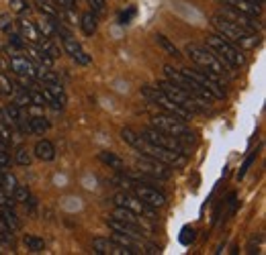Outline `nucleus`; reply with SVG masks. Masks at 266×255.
<instances>
[{
  "label": "nucleus",
  "instance_id": "obj_37",
  "mask_svg": "<svg viewBox=\"0 0 266 255\" xmlns=\"http://www.w3.org/2000/svg\"><path fill=\"white\" fill-rule=\"evenodd\" d=\"M0 141H3V143H11L13 141V131L9 129V126L3 122V120H0Z\"/></svg>",
  "mask_w": 266,
  "mask_h": 255
},
{
  "label": "nucleus",
  "instance_id": "obj_17",
  "mask_svg": "<svg viewBox=\"0 0 266 255\" xmlns=\"http://www.w3.org/2000/svg\"><path fill=\"white\" fill-rule=\"evenodd\" d=\"M107 227L113 231V233H121V235H127V237H133V239H141L143 237V229L133 225V222H127V220H121L117 216H109L107 218Z\"/></svg>",
  "mask_w": 266,
  "mask_h": 255
},
{
  "label": "nucleus",
  "instance_id": "obj_29",
  "mask_svg": "<svg viewBox=\"0 0 266 255\" xmlns=\"http://www.w3.org/2000/svg\"><path fill=\"white\" fill-rule=\"evenodd\" d=\"M31 53L35 55V59L41 63V66H45V68H51L53 63H55V57H51L47 51H43L39 45H31Z\"/></svg>",
  "mask_w": 266,
  "mask_h": 255
},
{
  "label": "nucleus",
  "instance_id": "obj_42",
  "mask_svg": "<svg viewBox=\"0 0 266 255\" xmlns=\"http://www.w3.org/2000/svg\"><path fill=\"white\" fill-rule=\"evenodd\" d=\"M0 233H3V235H7V237H13V231L7 227V222L3 220V216H0Z\"/></svg>",
  "mask_w": 266,
  "mask_h": 255
},
{
  "label": "nucleus",
  "instance_id": "obj_25",
  "mask_svg": "<svg viewBox=\"0 0 266 255\" xmlns=\"http://www.w3.org/2000/svg\"><path fill=\"white\" fill-rule=\"evenodd\" d=\"M23 245L27 247V251H31V253H41L45 249V241L37 235H25L23 237Z\"/></svg>",
  "mask_w": 266,
  "mask_h": 255
},
{
  "label": "nucleus",
  "instance_id": "obj_39",
  "mask_svg": "<svg viewBox=\"0 0 266 255\" xmlns=\"http://www.w3.org/2000/svg\"><path fill=\"white\" fill-rule=\"evenodd\" d=\"M11 166V155H9V151L7 149H0V168H9Z\"/></svg>",
  "mask_w": 266,
  "mask_h": 255
},
{
  "label": "nucleus",
  "instance_id": "obj_12",
  "mask_svg": "<svg viewBox=\"0 0 266 255\" xmlns=\"http://www.w3.org/2000/svg\"><path fill=\"white\" fill-rule=\"evenodd\" d=\"M135 170L141 172V174H147L156 180H170L172 178V168L158 162V159H152V157H145V155H139L135 159Z\"/></svg>",
  "mask_w": 266,
  "mask_h": 255
},
{
  "label": "nucleus",
  "instance_id": "obj_5",
  "mask_svg": "<svg viewBox=\"0 0 266 255\" xmlns=\"http://www.w3.org/2000/svg\"><path fill=\"white\" fill-rule=\"evenodd\" d=\"M158 88L166 94V96H168L172 102H176L181 108H185V110L191 112V114H195V112H205L207 108H209V102H205V100L193 96L191 92H187V90H183L181 86L172 84L170 80H166V82H158Z\"/></svg>",
  "mask_w": 266,
  "mask_h": 255
},
{
  "label": "nucleus",
  "instance_id": "obj_31",
  "mask_svg": "<svg viewBox=\"0 0 266 255\" xmlns=\"http://www.w3.org/2000/svg\"><path fill=\"white\" fill-rule=\"evenodd\" d=\"M11 196L15 198V202H23V204H27V200H29V196H31V192H29V188H27V186L17 184L15 190L11 192Z\"/></svg>",
  "mask_w": 266,
  "mask_h": 255
},
{
  "label": "nucleus",
  "instance_id": "obj_41",
  "mask_svg": "<svg viewBox=\"0 0 266 255\" xmlns=\"http://www.w3.org/2000/svg\"><path fill=\"white\" fill-rule=\"evenodd\" d=\"M133 15H135V9H129V11H127V13H123V15H121V17H119V23H121V25H125V23H129V21H131V17H133Z\"/></svg>",
  "mask_w": 266,
  "mask_h": 255
},
{
  "label": "nucleus",
  "instance_id": "obj_40",
  "mask_svg": "<svg viewBox=\"0 0 266 255\" xmlns=\"http://www.w3.org/2000/svg\"><path fill=\"white\" fill-rule=\"evenodd\" d=\"M55 5L60 9H66V11H74L76 9V0H55Z\"/></svg>",
  "mask_w": 266,
  "mask_h": 255
},
{
  "label": "nucleus",
  "instance_id": "obj_34",
  "mask_svg": "<svg viewBox=\"0 0 266 255\" xmlns=\"http://www.w3.org/2000/svg\"><path fill=\"white\" fill-rule=\"evenodd\" d=\"M31 159H33V155H31V151H29L27 147H19V149H17L15 162H17L19 166H29V164H31Z\"/></svg>",
  "mask_w": 266,
  "mask_h": 255
},
{
  "label": "nucleus",
  "instance_id": "obj_32",
  "mask_svg": "<svg viewBox=\"0 0 266 255\" xmlns=\"http://www.w3.org/2000/svg\"><path fill=\"white\" fill-rule=\"evenodd\" d=\"M19 182H17V178H15V174H9V172H3V180H0V188L5 190V192H13L15 190V186H17Z\"/></svg>",
  "mask_w": 266,
  "mask_h": 255
},
{
  "label": "nucleus",
  "instance_id": "obj_1",
  "mask_svg": "<svg viewBox=\"0 0 266 255\" xmlns=\"http://www.w3.org/2000/svg\"><path fill=\"white\" fill-rule=\"evenodd\" d=\"M121 137H123L125 143H129L133 149H137L139 155L158 159V162H162L170 168H183L187 164V153H179V151H172V149H166V147H160V145L145 141L137 131L131 129V126L121 129Z\"/></svg>",
  "mask_w": 266,
  "mask_h": 255
},
{
  "label": "nucleus",
  "instance_id": "obj_7",
  "mask_svg": "<svg viewBox=\"0 0 266 255\" xmlns=\"http://www.w3.org/2000/svg\"><path fill=\"white\" fill-rule=\"evenodd\" d=\"M141 94H143V98L150 102V104H156L158 110L168 112V114H174V116H179L183 120H189L191 118V112H187L185 108H181L176 102H172L158 86H143L141 88Z\"/></svg>",
  "mask_w": 266,
  "mask_h": 255
},
{
  "label": "nucleus",
  "instance_id": "obj_10",
  "mask_svg": "<svg viewBox=\"0 0 266 255\" xmlns=\"http://www.w3.org/2000/svg\"><path fill=\"white\" fill-rule=\"evenodd\" d=\"M181 72H183L185 76L193 78V80H195V82H197L203 90L209 92L215 100H223V98H225V92H223V88H221V84L217 82V78H215V76L207 74V72H203V70H191V68H183Z\"/></svg>",
  "mask_w": 266,
  "mask_h": 255
},
{
  "label": "nucleus",
  "instance_id": "obj_26",
  "mask_svg": "<svg viewBox=\"0 0 266 255\" xmlns=\"http://www.w3.org/2000/svg\"><path fill=\"white\" fill-rule=\"evenodd\" d=\"M0 216H3V220L7 222V227H9L13 233H17V231L21 229V220L17 218V214L13 212V208H5V206H0Z\"/></svg>",
  "mask_w": 266,
  "mask_h": 255
},
{
  "label": "nucleus",
  "instance_id": "obj_6",
  "mask_svg": "<svg viewBox=\"0 0 266 255\" xmlns=\"http://www.w3.org/2000/svg\"><path fill=\"white\" fill-rule=\"evenodd\" d=\"M207 47H209L221 59V63L225 68L235 70V68L244 66V55H242L240 47L229 43L225 37H221V35H207Z\"/></svg>",
  "mask_w": 266,
  "mask_h": 255
},
{
  "label": "nucleus",
  "instance_id": "obj_21",
  "mask_svg": "<svg viewBox=\"0 0 266 255\" xmlns=\"http://www.w3.org/2000/svg\"><path fill=\"white\" fill-rule=\"evenodd\" d=\"M33 153H35V157H37V159H41V162H51V159L55 157V147H53V143H51V141L41 139V141H37V143H35Z\"/></svg>",
  "mask_w": 266,
  "mask_h": 255
},
{
  "label": "nucleus",
  "instance_id": "obj_13",
  "mask_svg": "<svg viewBox=\"0 0 266 255\" xmlns=\"http://www.w3.org/2000/svg\"><path fill=\"white\" fill-rule=\"evenodd\" d=\"M113 204L119 208H127L131 212H135L137 216H154V208L147 206L145 202H141L133 192H117L113 196Z\"/></svg>",
  "mask_w": 266,
  "mask_h": 255
},
{
  "label": "nucleus",
  "instance_id": "obj_3",
  "mask_svg": "<svg viewBox=\"0 0 266 255\" xmlns=\"http://www.w3.org/2000/svg\"><path fill=\"white\" fill-rule=\"evenodd\" d=\"M187 57H191V61L195 63V66L199 68V70H203V72H207V74H211V76H215V78H221V76H225L227 74V70L229 68H225L223 63H221V59L209 49V47H203V45H187Z\"/></svg>",
  "mask_w": 266,
  "mask_h": 255
},
{
  "label": "nucleus",
  "instance_id": "obj_22",
  "mask_svg": "<svg viewBox=\"0 0 266 255\" xmlns=\"http://www.w3.org/2000/svg\"><path fill=\"white\" fill-rule=\"evenodd\" d=\"M35 25H37L39 35H43L45 39H53L57 35V21L51 19V17H47V15H43V19L39 23H35Z\"/></svg>",
  "mask_w": 266,
  "mask_h": 255
},
{
  "label": "nucleus",
  "instance_id": "obj_14",
  "mask_svg": "<svg viewBox=\"0 0 266 255\" xmlns=\"http://www.w3.org/2000/svg\"><path fill=\"white\" fill-rule=\"evenodd\" d=\"M139 135L145 141L154 143V145H160V147H166V149H172V151L185 153V145L179 139L172 137V135H168V133H164V131H160V129H156V126H145V129H141Z\"/></svg>",
  "mask_w": 266,
  "mask_h": 255
},
{
  "label": "nucleus",
  "instance_id": "obj_35",
  "mask_svg": "<svg viewBox=\"0 0 266 255\" xmlns=\"http://www.w3.org/2000/svg\"><path fill=\"white\" fill-rule=\"evenodd\" d=\"M9 7L15 15H25V13H29V9H31L29 0H9Z\"/></svg>",
  "mask_w": 266,
  "mask_h": 255
},
{
  "label": "nucleus",
  "instance_id": "obj_44",
  "mask_svg": "<svg viewBox=\"0 0 266 255\" xmlns=\"http://www.w3.org/2000/svg\"><path fill=\"white\" fill-rule=\"evenodd\" d=\"M13 237H7V235H3V233H0V245H5V243H9Z\"/></svg>",
  "mask_w": 266,
  "mask_h": 255
},
{
  "label": "nucleus",
  "instance_id": "obj_19",
  "mask_svg": "<svg viewBox=\"0 0 266 255\" xmlns=\"http://www.w3.org/2000/svg\"><path fill=\"white\" fill-rule=\"evenodd\" d=\"M219 3L225 5V7H231L235 11H240V13H246L250 17H256V19L262 13V7H258L256 3H252V0H219Z\"/></svg>",
  "mask_w": 266,
  "mask_h": 255
},
{
  "label": "nucleus",
  "instance_id": "obj_15",
  "mask_svg": "<svg viewBox=\"0 0 266 255\" xmlns=\"http://www.w3.org/2000/svg\"><path fill=\"white\" fill-rule=\"evenodd\" d=\"M9 70L23 80H37V63L27 55H13L9 59Z\"/></svg>",
  "mask_w": 266,
  "mask_h": 255
},
{
  "label": "nucleus",
  "instance_id": "obj_27",
  "mask_svg": "<svg viewBox=\"0 0 266 255\" xmlns=\"http://www.w3.org/2000/svg\"><path fill=\"white\" fill-rule=\"evenodd\" d=\"M37 7H39V11L43 13V15H47V17H51V19H57L62 15V9L57 7L53 0H37Z\"/></svg>",
  "mask_w": 266,
  "mask_h": 255
},
{
  "label": "nucleus",
  "instance_id": "obj_18",
  "mask_svg": "<svg viewBox=\"0 0 266 255\" xmlns=\"http://www.w3.org/2000/svg\"><path fill=\"white\" fill-rule=\"evenodd\" d=\"M221 15H223V17H227L229 21H233V23H238V25H242V27L250 29V31L260 29V25L256 23V17H250V15H246V13H240V11H235V9H231V7H225V5H223Z\"/></svg>",
  "mask_w": 266,
  "mask_h": 255
},
{
  "label": "nucleus",
  "instance_id": "obj_24",
  "mask_svg": "<svg viewBox=\"0 0 266 255\" xmlns=\"http://www.w3.org/2000/svg\"><path fill=\"white\" fill-rule=\"evenodd\" d=\"M80 27H82V33L86 37L95 35V31H97V15L95 13H84L82 19H80Z\"/></svg>",
  "mask_w": 266,
  "mask_h": 255
},
{
  "label": "nucleus",
  "instance_id": "obj_11",
  "mask_svg": "<svg viewBox=\"0 0 266 255\" xmlns=\"http://www.w3.org/2000/svg\"><path fill=\"white\" fill-rule=\"evenodd\" d=\"M57 35H62V47H64V51L76 61V63H80V66H88L91 63V55L86 53V49L82 47V43L76 39V37H72L66 29H62L60 25H57Z\"/></svg>",
  "mask_w": 266,
  "mask_h": 255
},
{
  "label": "nucleus",
  "instance_id": "obj_23",
  "mask_svg": "<svg viewBox=\"0 0 266 255\" xmlns=\"http://www.w3.org/2000/svg\"><path fill=\"white\" fill-rule=\"evenodd\" d=\"M99 159L105 166H109L111 170H117V172H123V168H125V162L117 153H113V151H101Z\"/></svg>",
  "mask_w": 266,
  "mask_h": 255
},
{
  "label": "nucleus",
  "instance_id": "obj_30",
  "mask_svg": "<svg viewBox=\"0 0 266 255\" xmlns=\"http://www.w3.org/2000/svg\"><path fill=\"white\" fill-rule=\"evenodd\" d=\"M15 90H17V84L9 76L0 74V94H3V96H13Z\"/></svg>",
  "mask_w": 266,
  "mask_h": 255
},
{
  "label": "nucleus",
  "instance_id": "obj_4",
  "mask_svg": "<svg viewBox=\"0 0 266 255\" xmlns=\"http://www.w3.org/2000/svg\"><path fill=\"white\" fill-rule=\"evenodd\" d=\"M152 126H156V129L176 137L183 145H189V143H195V135L189 131V126L185 124L183 118L174 116V114H168V112H162L158 110L156 114H152Z\"/></svg>",
  "mask_w": 266,
  "mask_h": 255
},
{
  "label": "nucleus",
  "instance_id": "obj_36",
  "mask_svg": "<svg viewBox=\"0 0 266 255\" xmlns=\"http://www.w3.org/2000/svg\"><path fill=\"white\" fill-rule=\"evenodd\" d=\"M29 100H31V106H39V108L47 106V102H45V98H43L41 90H29Z\"/></svg>",
  "mask_w": 266,
  "mask_h": 255
},
{
  "label": "nucleus",
  "instance_id": "obj_28",
  "mask_svg": "<svg viewBox=\"0 0 266 255\" xmlns=\"http://www.w3.org/2000/svg\"><path fill=\"white\" fill-rule=\"evenodd\" d=\"M27 122H29L31 133H45L49 129V120L45 116H29Z\"/></svg>",
  "mask_w": 266,
  "mask_h": 255
},
{
  "label": "nucleus",
  "instance_id": "obj_43",
  "mask_svg": "<svg viewBox=\"0 0 266 255\" xmlns=\"http://www.w3.org/2000/svg\"><path fill=\"white\" fill-rule=\"evenodd\" d=\"M254 159H256V155H250V157L246 159V164H244V168H242V172H240V176H244V174L248 172V168L252 166V162H254Z\"/></svg>",
  "mask_w": 266,
  "mask_h": 255
},
{
  "label": "nucleus",
  "instance_id": "obj_2",
  "mask_svg": "<svg viewBox=\"0 0 266 255\" xmlns=\"http://www.w3.org/2000/svg\"><path fill=\"white\" fill-rule=\"evenodd\" d=\"M211 23L213 27L219 31V35L225 37L229 43L233 45H238V47H244V49H254L258 45V35H256V31H250L238 23H233L229 21L227 17H223L221 13L213 15L211 17Z\"/></svg>",
  "mask_w": 266,
  "mask_h": 255
},
{
  "label": "nucleus",
  "instance_id": "obj_20",
  "mask_svg": "<svg viewBox=\"0 0 266 255\" xmlns=\"http://www.w3.org/2000/svg\"><path fill=\"white\" fill-rule=\"evenodd\" d=\"M19 31H21V37L27 39V43H31V45H37L41 35H39V31H37V25L33 21H29V19H19Z\"/></svg>",
  "mask_w": 266,
  "mask_h": 255
},
{
  "label": "nucleus",
  "instance_id": "obj_16",
  "mask_svg": "<svg viewBox=\"0 0 266 255\" xmlns=\"http://www.w3.org/2000/svg\"><path fill=\"white\" fill-rule=\"evenodd\" d=\"M93 249L99 255H135L133 249L117 243L115 239H107V237H97L93 239Z\"/></svg>",
  "mask_w": 266,
  "mask_h": 255
},
{
  "label": "nucleus",
  "instance_id": "obj_33",
  "mask_svg": "<svg viewBox=\"0 0 266 255\" xmlns=\"http://www.w3.org/2000/svg\"><path fill=\"white\" fill-rule=\"evenodd\" d=\"M156 41H158V43H160V45H162V47H164V49H166L172 57H183V55H181V51L176 49V45H174L170 39H166L164 35H160V33H158V35H156Z\"/></svg>",
  "mask_w": 266,
  "mask_h": 255
},
{
  "label": "nucleus",
  "instance_id": "obj_9",
  "mask_svg": "<svg viewBox=\"0 0 266 255\" xmlns=\"http://www.w3.org/2000/svg\"><path fill=\"white\" fill-rule=\"evenodd\" d=\"M164 74H166V78L172 82V84H176V86H181L183 90H187V92H191L193 96H197V98H201V100H205V102H213L215 98L211 96L207 90H203L193 78H189V76H185L181 70H174L172 66H164Z\"/></svg>",
  "mask_w": 266,
  "mask_h": 255
},
{
  "label": "nucleus",
  "instance_id": "obj_8",
  "mask_svg": "<svg viewBox=\"0 0 266 255\" xmlns=\"http://www.w3.org/2000/svg\"><path fill=\"white\" fill-rule=\"evenodd\" d=\"M121 184H125L131 192L141 200V202H145L147 206H152V208H162V206H166V194L164 192H160L158 188H154V186H147V184H143V182H139V180H131V178H127L125 176V180H119Z\"/></svg>",
  "mask_w": 266,
  "mask_h": 255
},
{
  "label": "nucleus",
  "instance_id": "obj_38",
  "mask_svg": "<svg viewBox=\"0 0 266 255\" xmlns=\"http://www.w3.org/2000/svg\"><path fill=\"white\" fill-rule=\"evenodd\" d=\"M91 3V13H95V15H103L105 13V7H107V0H88Z\"/></svg>",
  "mask_w": 266,
  "mask_h": 255
}]
</instances>
